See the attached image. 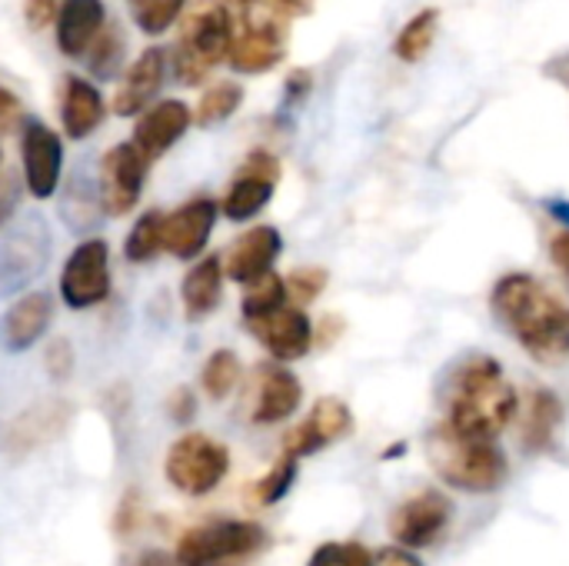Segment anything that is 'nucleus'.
I'll use <instances>...</instances> for the list:
<instances>
[{
    "label": "nucleus",
    "mask_w": 569,
    "mask_h": 566,
    "mask_svg": "<svg viewBox=\"0 0 569 566\" xmlns=\"http://www.w3.org/2000/svg\"><path fill=\"white\" fill-rule=\"evenodd\" d=\"M373 566H423V560L413 554V550H407V547H383V550H377L373 554Z\"/></svg>",
    "instance_id": "nucleus-42"
},
{
    "label": "nucleus",
    "mask_w": 569,
    "mask_h": 566,
    "mask_svg": "<svg viewBox=\"0 0 569 566\" xmlns=\"http://www.w3.org/2000/svg\"><path fill=\"white\" fill-rule=\"evenodd\" d=\"M223 297V260L203 257L193 264V270H187L183 284H180V300H183V314L190 320H203L220 307Z\"/></svg>",
    "instance_id": "nucleus-25"
},
{
    "label": "nucleus",
    "mask_w": 569,
    "mask_h": 566,
    "mask_svg": "<svg viewBox=\"0 0 569 566\" xmlns=\"http://www.w3.org/2000/svg\"><path fill=\"white\" fill-rule=\"evenodd\" d=\"M240 103H243V87L230 83V80H220L210 90H203V97L197 103V123L200 127H217V123L230 120L240 110Z\"/></svg>",
    "instance_id": "nucleus-31"
},
{
    "label": "nucleus",
    "mask_w": 569,
    "mask_h": 566,
    "mask_svg": "<svg viewBox=\"0 0 569 566\" xmlns=\"http://www.w3.org/2000/svg\"><path fill=\"white\" fill-rule=\"evenodd\" d=\"M83 57H87V67H90L93 77H100V80L117 77V70L123 63V33H120V27L103 23V30L93 37V43L87 47Z\"/></svg>",
    "instance_id": "nucleus-29"
},
{
    "label": "nucleus",
    "mask_w": 569,
    "mask_h": 566,
    "mask_svg": "<svg viewBox=\"0 0 569 566\" xmlns=\"http://www.w3.org/2000/svg\"><path fill=\"white\" fill-rule=\"evenodd\" d=\"M267 547V530L250 520H210L177 544V566H237Z\"/></svg>",
    "instance_id": "nucleus-5"
},
{
    "label": "nucleus",
    "mask_w": 569,
    "mask_h": 566,
    "mask_svg": "<svg viewBox=\"0 0 569 566\" xmlns=\"http://www.w3.org/2000/svg\"><path fill=\"white\" fill-rule=\"evenodd\" d=\"M240 380V360L233 350H213L200 370V384L210 400H227Z\"/></svg>",
    "instance_id": "nucleus-32"
},
{
    "label": "nucleus",
    "mask_w": 569,
    "mask_h": 566,
    "mask_svg": "<svg viewBox=\"0 0 569 566\" xmlns=\"http://www.w3.org/2000/svg\"><path fill=\"white\" fill-rule=\"evenodd\" d=\"M283 53H287V23L257 0V7L247 13V27L230 43L227 63L237 73H267L283 60Z\"/></svg>",
    "instance_id": "nucleus-9"
},
{
    "label": "nucleus",
    "mask_w": 569,
    "mask_h": 566,
    "mask_svg": "<svg viewBox=\"0 0 569 566\" xmlns=\"http://www.w3.org/2000/svg\"><path fill=\"white\" fill-rule=\"evenodd\" d=\"M193 414H197L193 394H190L187 387L173 390V397H170V417H173L177 424H187V420H193Z\"/></svg>",
    "instance_id": "nucleus-43"
},
{
    "label": "nucleus",
    "mask_w": 569,
    "mask_h": 566,
    "mask_svg": "<svg viewBox=\"0 0 569 566\" xmlns=\"http://www.w3.org/2000/svg\"><path fill=\"white\" fill-rule=\"evenodd\" d=\"M430 464L437 477L463 494H493L510 477V464L493 440H477L440 424L427 440Z\"/></svg>",
    "instance_id": "nucleus-3"
},
{
    "label": "nucleus",
    "mask_w": 569,
    "mask_h": 566,
    "mask_svg": "<svg viewBox=\"0 0 569 566\" xmlns=\"http://www.w3.org/2000/svg\"><path fill=\"white\" fill-rule=\"evenodd\" d=\"M293 484H297V457L283 454V457L273 464V470L253 487V497H257L260 507H273L277 500H283V497L290 494Z\"/></svg>",
    "instance_id": "nucleus-35"
},
{
    "label": "nucleus",
    "mask_w": 569,
    "mask_h": 566,
    "mask_svg": "<svg viewBox=\"0 0 569 566\" xmlns=\"http://www.w3.org/2000/svg\"><path fill=\"white\" fill-rule=\"evenodd\" d=\"M103 23H107L103 0H60L57 17H53V33H57L60 53L70 60H80L87 53V47L93 43V37L103 30Z\"/></svg>",
    "instance_id": "nucleus-20"
},
{
    "label": "nucleus",
    "mask_w": 569,
    "mask_h": 566,
    "mask_svg": "<svg viewBox=\"0 0 569 566\" xmlns=\"http://www.w3.org/2000/svg\"><path fill=\"white\" fill-rule=\"evenodd\" d=\"M43 364H47V374H50L53 380H67V377L73 374V350H70V340H67V337H57V340L47 347Z\"/></svg>",
    "instance_id": "nucleus-38"
},
{
    "label": "nucleus",
    "mask_w": 569,
    "mask_h": 566,
    "mask_svg": "<svg viewBox=\"0 0 569 566\" xmlns=\"http://www.w3.org/2000/svg\"><path fill=\"white\" fill-rule=\"evenodd\" d=\"M227 470L230 450L207 434H187L167 454V480L187 497H207L223 484Z\"/></svg>",
    "instance_id": "nucleus-6"
},
{
    "label": "nucleus",
    "mask_w": 569,
    "mask_h": 566,
    "mask_svg": "<svg viewBox=\"0 0 569 566\" xmlns=\"http://www.w3.org/2000/svg\"><path fill=\"white\" fill-rule=\"evenodd\" d=\"M183 10H187V0H143L133 7V20L147 37H160L183 17Z\"/></svg>",
    "instance_id": "nucleus-34"
},
{
    "label": "nucleus",
    "mask_w": 569,
    "mask_h": 566,
    "mask_svg": "<svg viewBox=\"0 0 569 566\" xmlns=\"http://www.w3.org/2000/svg\"><path fill=\"white\" fill-rule=\"evenodd\" d=\"M300 400H303L300 380L283 367H267L263 377H260L257 404H253V424H260V427L283 424L287 417L297 414Z\"/></svg>",
    "instance_id": "nucleus-24"
},
{
    "label": "nucleus",
    "mask_w": 569,
    "mask_h": 566,
    "mask_svg": "<svg viewBox=\"0 0 569 566\" xmlns=\"http://www.w3.org/2000/svg\"><path fill=\"white\" fill-rule=\"evenodd\" d=\"M327 270L323 267H300V270H293L290 274V280H287V294L297 300V304H310V300H317L320 294H323V287H327Z\"/></svg>",
    "instance_id": "nucleus-37"
},
{
    "label": "nucleus",
    "mask_w": 569,
    "mask_h": 566,
    "mask_svg": "<svg viewBox=\"0 0 569 566\" xmlns=\"http://www.w3.org/2000/svg\"><path fill=\"white\" fill-rule=\"evenodd\" d=\"M280 250H283V240H280L277 227H270V224L253 227L230 247V254L223 260V274L237 284H250L253 277H260L273 267Z\"/></svg>",
    "instance_id": "nucleus-22"
},
{
    "label": "nucleus",
    "mask_w": 569,
    "mask_h": 566,
    "mask_svg": "<svg viewBox=\"0 0 569 566\" xmlns=\"http://www.w3.org/2000/svg\"><path fill=\"white\" fill-rule=\"evenodd\" d=\"M497 317L537 364L569 357V304L530 274H507L490 297Z\"/></svg>",
    "instance_id": "nucleus-1"
},
{
    "label": "nucleus",
    "mask_w": 569,
    "mask_h": 566,
    "mask_svg": "<svg viewBox=\"0 0 569 566\" xmlns=\"http://www.w3.org/2000/svg\"><path fill=\"white\" fill-rule=\"evenodd\" d=\"M127 3H130V7H137V3H143V0H127Z\"/></svg>",
    "instance_id": "nucleus-48"
},
{
    "label": "nucleus",
    "mask_w": 569,
    "mask_h": 566,
    "mask_svg": "<svg viewBox=\"0 0 569 566\" xmlns=\"http://www.w3.org/2000/svg\"><path fill=\"white\" fill-rule=\"evenodd\" d=\"M190 120H193V113H190V107H187L183 100H160V103H150V107L140 113L130 143H133L147 160H157V157H163V153L187 133Z\"/></svg>",
    "instance_id": "nucleus-18"
},
{
    "label": "nucleus",
    "mask_w": 569,
    "mask_h": 566,
    "mask_svg": "<svg viewBox=\"0 0 569 566\" xmlns=\"http://www.w3.org/2000/svg\"><path fill=\"white\" fill-rule=\"evenodd\" d=\"M103 207H100V190L93 193V187H90V180H83V177H77V180H70V193L63 197V220H67V227L70 230H87V227H93L100 217Z\"/></svg>",
    "instance_id": "nucleus-33"
},
{
    "label": "nucleus",
    "mask_w": 569,
    "mask_h": 566,
    "mask_svg": "<svg viewBox=\"0 0 569 566\" xmlns=\"http://www.w3.org/2000/svg\"><path fill=\"white\" fill-rule=\"evenodd\" d=\"M563 424V404L553 390H537L530 397V407H527V420H523V444L527 450L533 454H543L553 447L557 440V430Z\"/></svg>",
    "instance_id": "nucleus-26"
},
{
    "label": "nucleus",
    "mask_w": 569,
    "mask_h": 566,
    "mask_svg": "<svg viewBox=\"0 0 569 566\" xmlns=\"http://www.w3.org/2000/svg\"><path fill=\"white\" fill-rule=\"evenodd\" d=\"M70 404L67 400H43V404H33L30 410L17 414L7 430H3V450L10 454H30L50 440H57L67 424H70Z\"/></svg>",
    "instance_id": "nucleus-17"
},
{
    "label": "nucleus",
    "mask_w": 569,
    "mask_h": 566,
    "mask_svg": "<svg viewBox=\"0 0 569 566\" xmlns=\"http://www.w3.org/2000/svg\"><path fill=\"white\" fill-rule=\"evenodd\" d=\"M307 566H373V554L363 544H323Z\"/></svg>",
    "instance_id": "nucleus-36"
},
{
    "label": "nucleus",
    "mask_w": 569,
    "mask_h": 566,
    "mask_svg": "<svg viewBox=\"0 0 569 566\" xmlns=\"http://www.w3.org/2000/svg\"><path fill=\"white\" fill-rule=\"evenodd\" d=\"M17 203H20V187H17V180H13L10 173L0 170V227L13 217Z\"/></svg>",
    "instance_id": "nucleus-41"
},
{
    "label": "nucleus",
    "mask_w": 569,
    "mask_h": 566,
    "mask_svg": "<svg viewBox=\"0 0 569 566\" xmlns=\"http://www.w3.org/2000/svg\"><path fill=\"white\" fill-rule=\"evenodd\" d=\"M437 30H440V10H437V7H427V10L413 13V17L403 23V30L397 33V43H393L397 57L407 60V63L427 57V50H430L433 40H437Z\"/></svg>",
    "instance_id": "nucleus-27"
},
{
    "label": "nucleus",
    "mask_w": 569,
    "mask_h": 566,
    "mask_svg": "<svg viewBox=\"0 0 569 566\" xmlns=\"http://www.w3.org/2000/svg\"><path fill=\"white\" fill-rule=\"evenodd\" d=\"M103 97L100 90L83 80V77H63V93H60V123L70 140H87L100 123H103Z\"/></svg>",
    "instance_id": "nucleus-23"
},
{
    "label": "nucleus",
    "mask_w": 569,
    "mask_h": 566,
    "mask_svg": "<svg viewBox=\"0 0 569 566\" xmlns=\"http://www.w3.org/2000/svg\"><path fill=\"white\" fill-rule=\"evenodd\" d=\"M217 200L210 197H193L183 207H177L173 214L163 217V250L173 254L177 260H193L203 254L213 224H217Z\"/></svg>",
    "instance_id": "nucleus-15"
},
{
    "label": "nucleus",
    "mask_w": 569,
    "mask_h": 566,
    "mask_svg": "<svg viewBox=\"0 0 569 566\" xmlns=\"http://www.w3.org/2000/svg\"><path fill=\"white\" fill-rule=\"evenodd\" d=\"M277 177H280V163L273 153L267 150H253L243 163V173L230 183L220 210L227 214V220H250L257 217L270 200H273V187H277Z\"/></svg>",
    "instance_id": "nucleus-13"
},
{
    "label": "nucleus",
    "mask_w": 569,
    "mask_h": 566,
    "mask_svg": "<svg viewBox=\"0 0 569 566\" xmlns=\"http://www.w3.org/2000/svg\"><path fill=\"white\" fill-rule=\"evenodd\" d=\"M53 317V300L43 290L23 294L20 300H13V307L3 314L0 320V347L7 354H23L30 350L50 327Z\"/></svg>",
    "instance_id": "nucleus-19"
},
{
    "label": "nucleus",
    "mask_w": 569,
    "mask_h": 566,
    "mask_svg": "<svg viewBox=\"0 0 569 566\" xmlns=\"http://www.w3.org/2000/svg\"><path fill=\"white\" fill-rule=\"evenodd\" d=\"M163 77H167V53L157 50V47H147L133 60V67L123 73V83L117 87V97H113V110L120 117L143 113L153 103V97L160 93Z\"/></svg>",
    "instance_id": "nucleus-21"
},
{
    "label": "nucleus",
    "mask_w": 569,
    "mask_h": 566,
    "mask_svg": "<svg viewBox=\"0 0 569 566\" xmlns=\"http://www.w3.org/2000/svg\"><path fill=\"white\" fill-rule=\"evenodd\" d=\"M230 3H247V7H250V3H257V0H230Z\"/></svg>",
    "instance_id": "nucleus-47"
},
{
    "label": "nucleus",
    "mask_w": 569,
    "mask_h": 566,
    "mask_svg": "<svg viewBox=\"0 0 569 566\" xmlns=\"http://www.w3.org/2000/svg\"><path fill=\"white\" fill-rule=\"evenodd\" d=\"M553 260L567 270V277H569V230H563L560 237H553Z\"/></svg>",
    "instance_id": "nucleus-44"
},
{
    "label": "nucleus",
    "mask_w": 569,
    "mask_h": 566,
    "mask_svg": "<svg viewBox=\"0 0 569 566\" xmlns=\"http://www.w3.org/2000/svg\"><path fill=\"white\" fill-rule=\"evenodd\" d=\"M163 250V214L160 210H147L133 230L127 234V244H123V257L130 264H147L153 260L157 254Z\"/></svg>",
    "instance_id": "nucleus-30"
},
{
    "label": "nucleus",
    "mask_w": 569,
    "mask_h": 566,
    "mask_svg": "<svg viewBox=\"0 0 569 566\" xmlns=\"http://www.w3.org/2000/svg\"><path fill=\"white\" fill-rule=\"evenodd\" d=\"M50 260V237L43 220L30 217L10 227L0 240V294H20L30 280L47 270Z\"/></svg>",
    "instance_id": "nucleus-8"
},
{
    "label": "nucleus",
    "mask_w": 569,
    "mask_h": 566,
    "mask_svg": "<svg viewBox=\"0 0 569 566\" xmlns=\"http://www.w3.org/2000/svg\"><path fill=\"white\" fill-rule=\"evenodd\" d=\"M233 20L223 3H197L183 17V37L173 47V77L183 87H197L210 77V70L230 53Z\"/></svg>",
    "instance_id": "nucleus-4"
},
{
    "label": "nucleus",
    "mask_w": 569,
    "mask_h": 566,
    "mask_svg": "<svg viewBox=\"0 0 569 566\" xmlns=\"http://www.w3.org/2000/svg\"><path fill=\"white\" fill-rule=\"evenodd\" d=\"M17 110H20L17 93H13V90H7V87H0V117H10V113H17Z\"/></svg>",
    "instance_id": "nucleus-46"
},
{
    "label": "nucleus",
    "mask_w": 569,
    "mask_h": 566,
    "mask_svg": "<svg viewBox=\"0 0 569 566\" xmlns=\"http://www.w3.org/2000/svg\"><path fill=\"white\" fill-rule=\"evenodd\" d=\"M0 160H3V153H0Z\"/></svg>",
    "instance_id": "nucleus-49"
},
{
    "label": "nucleus",
    "mask_w": 569,
    "mask_h": 566,
    "mask_svg": "<svg viewBox=\"0 0 569 566\" xmlns=\"http://www.w3.org/2000/svg\"><path fill=\"white\" fill-rule=\"evenodd\" d=\"M57 7H60V0H23V20H27V27L33 33L47 30L53 23V17H57Z\"/></svg>",
    "instance_id": "nucleus-39"
},
{
    "label": "nucleus",
    "mask_w": 569,
    "mask_h": 566,
    "mask_svg": "<svg viewBox=\"0 0 569 566\" xmlns=\"http://www.w3.org/2000/svg\"><path fill=\"white\" fill-rule=\"evenodd\" d=\"M450 520H453V504L437 490H423L393 510L390 534L407 550H427L447 534Z\"/></svg>",
    "instance_id": "nucleus-11"
},
{
    "label": "nucleus",
    "mask_w": 569,
    "mask_h": 566,
    "mask_svg": "<svg viewBox=\"0 0 569 566\" xmlns=\"http://www.w3.org/2000/svg\"><path fill=\"white\" fill-rule=\"evenodd\" d=\"M353 430V414L343 400L337 397H323L313 404L310 417L303 424H297L287 437H283V454L290 457H310L337 440H343Z\"/></svg>",
    "instance_id": "nucleus-14"
},
{
    "label": "nucleus",
    "mask_w": 569,
    "mask_h": 566,
    "mask_svg": "<svg viewBox=\"0 0 569 566\" xmlns=\"http://www.w3.org/2000/svg\"><path fill=\"white\" fill-rule=\"evenodd\" d=\"M20 163H23V183L27 193L37 200H50L60 187V173H63V143L60 137L40 123L30 120L23 127V140H20Z\"/></svg>",
    "instance_id": "nucleus-12"
},
{
    "label": "nucleus",
    "mask_w": 569,
    "mask_h": 566,
    "mask_svg": "<svg viewBox=\"0 0 569 566\" xmlns=\"http://www.w3.org/2000/svg\"><path fill=\"white\" fill-rule=\"evenodd\" d=\"M307 90H310V73H307V70H297V73L287 77V93H290V97H300V93H307Z\"/></svg>",
    "instance_id": "nucleus-45"
},
{
    "label": "nucleus",
    "mask_w": 569,
    "mask_h": 566,
    "mask_svg": "<svg viewBox=\"0 0 569 566\" xmlns=\"http://www.w3.org/2000/svg\"><path fill=\"white\" fill-rule=\"evenodd\" d=\"M150 160L133 143H117L100 160V207L110 217H127L143 193Z\"/></svg>",
    "instance_id": "nucleus-10"
},
{
    "label": "nucleus",
    "mask_w": 569,
    "mask_h": 566,
    "mask_svg": "<svg viewBox=\"0 0 569 566\" xmlns=\"http://www.w3.org/2000/svg\"><path fill=\"white\" fill-rule=\"evenodd\" d=\"M263 7H267L273 17H280L283 23H290V20H297V17H303V13H310V10H313V0H263Z\"/></svg>",
    "instance_id": "nucleus-40"
},
{
    "label": "nucleus",
    "mask_w": 569,
    "mask_h": 566,
    "mask_svg": "<svg viewBox=\"0 0 569 566\" xmlns=\"http://www.w3.org/2000/svg\"><path fill=\"white\" fill-rule=\"evenodd\" d=\"M60 297L70 310H90L110 297V247L100 237L80 240L60 270Z\"/></svg>",
    "instance_id": "nucleus-7"
},
{
    "label": "nucleus",
    "mask_w": 569,
    "mask_h": 566,
    "mask_svg": "<svg viewBox=\"0 0 569 566\" xmlns=\"http://www.w3.org/2000/svg\"><path fill=\"white\" fill-rule=\"evenodd\" d=\"M247 327L270 350V357H277L280 364L300 360L313 347V324L300 307L283 304L280 310H273L260 320H250Z\"/></svg>",
    "instance_id": "nucleus-16"
},
{
    "label": "nucleus",
    "mask_w": 569,
    "mask_h": 566,
    "mask_svg": "<svg viewBox=\"0 0 569 566\" xmlns=\"http://www.w3.org/2000/svg\"><path fill=\"white\" fill-rule=\"evenodd\" d=\"M287 304V280H280L273 270L253 277L247 284V294H243V320H260L273 310H280Z\"/></svg>",
    "instance_id": "nucleus-28"
},
{
    "label": "nucleus",
    "mask_w": 569,
    "mask_h": 566,
    "mask_svg": "<svg viewBox=\"0 0 569 566\" xmlns=\"http://www.w3.org/2000/svg\"><path fill=\"white\" fill-rule=\"evenodd\" d=\"M520 397L493 357H470L450 380L447 424L477 440H497L517 417Z\"/></svg>",
    "instance_id": "nucleus-2"
}]
</instances>
